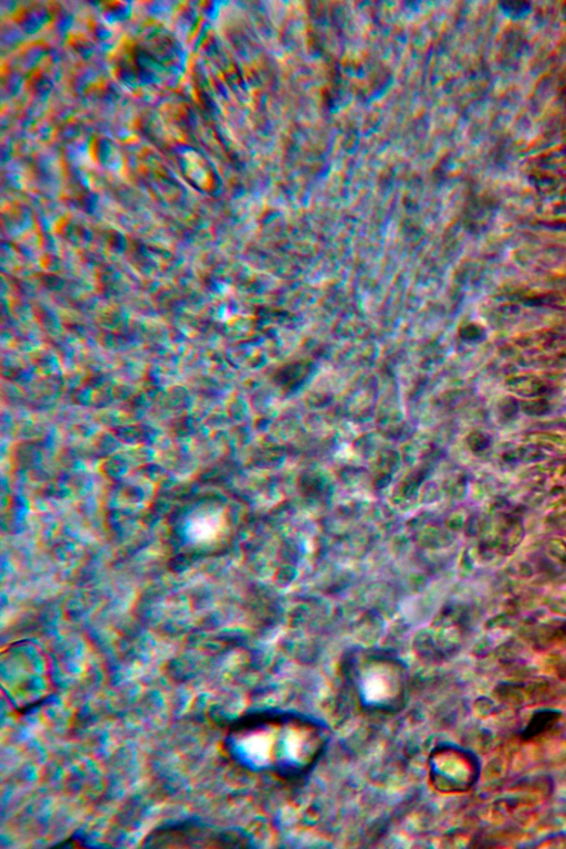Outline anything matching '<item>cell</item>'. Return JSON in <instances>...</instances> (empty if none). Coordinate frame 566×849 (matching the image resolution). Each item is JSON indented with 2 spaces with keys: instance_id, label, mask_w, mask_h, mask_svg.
Returning <instances> with one entry per match:
<instances>
[{
  "instance_id": "cell-4",
  "label": "cell",
  "mask_w": 566,
  "mask_h": 849,
  "mask_svg": "<svg viewBox=\"0 0 566 849\" xmlns=\"http://www.w3.org/2000/svg\"><path fill=\"white\" fill-rule=\"evenodd\" d=\"M239 837L205 822L184 820L159 826L147 834L143 847L151 848H218L239 846Z\"/></svg>"
},
{
  "instance_id": "cell-3",
  "label": "cell",
  "mask_w": 566,
  "mask_h": 849,
  "mask_svg": "<svg viewBox=\"0 0 566 849\" xmlns=\"http://www.w3.org/2000/svg\"><path fill=\"white\" fill-rule=\"evenodd\" d=\"M349 678L361 705L374 711H396L408 692L407 670L394 660H358L350 663Z\"/></svg>"
},
{
  "instance_id": "cell-1",
  "label": "cell",
  "mask_w": 566,
  "mask_h": 849,
  "mask_svg": "<svg viewBox=\"0 0 566 849\" xmlns=\"http://www.w3.org/2000/svg\"><path fill=\"white\" fill-rule=\"evenodd\" d=\"M325 743L321 725L291 715L248 716L231 725L224 736V750L237 764L282 776L310 769Z\"/></svg>"
},
{
  "instance_id": "cell-5",
  "label": "cell",
  "mask_w": 566,
  "mask_h": 849,
  "mask_svg": "<svg viewBox=\"0 0 566 849\" xmlns=\"http://www.w3.org/2000/svg\"><path fill=\"white\" fill-rule=\"evenodd\" d=\"M222 528L220 514L205 512L193 516L189 522L187 531L193 542L208 543L217 538Z\"/></svg>"
},
{
  "instance_id": "cell-2",
  "label": "cell",
  "mask_w": 566,
  "mask_h": 849,
  "mask_svg": "<svg viewBox=\"0 0 566 849\" xmlns=\"http://www.w3.org/2000/svg\"><path fill=\"white\" fill-rule=\"evenodd\" d=\"M1 688L10 704L20 712L40 705L53 691L51 663L32 646H13L2 652Z\"/></svg>"
}]
</instances>
